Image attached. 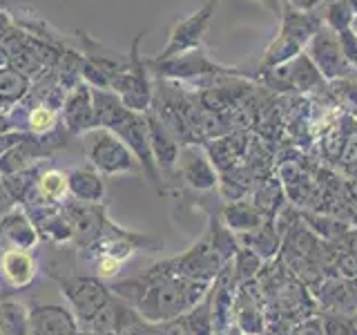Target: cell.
<instances>
[{
	"label": "cell",
	"mask_w": 357,
	"mask_h": 335,
	"mask_svg": "<svg viewBox=\"0 0 357 335\" xmlns=\"http://www.w3.org/2000/svg\"><path fill=\"white\" fill-rule=\"evenodd\" d=\"M259 3L261 5H266L268 9H273L275 11V14H279V16H282V0H259Z\"/></svg>",
	"instance_id": "f1b7e54d"
},
{
	"label": "cell",
	"mask_w": 357,
	"mask_h": 335,
	"mask_svg": "<svg viewBox=\"0 0 357 335\" xmlns=\"http://www.w3.org/2000/svg\"><path fill=\"white\" fill-rule=\"evenodd\" d=\"M324 27V20L319 11H295L282 7V27L279 31L286 34L288 38H293L297 45L306 50L308 40Z\"/></svg>",
	"instance_id": "8992f818"
},
{
	"label": "cell",
	"mask_w": 357,
	"mask_h": 335,
	"mask_svg": "<svg viewBox=\"0 0 357 335\" xmlns=\"http://www.w3.org/2000/svg\"><path fill=\"white\" fill-rule=\"evenodd\" d=\"M121 260L116 257H109V255H100L98 257V275L100 277H114L121 271Z\"/></svg>",
	"instance_id": "484cf974"
},
{
	"label": "cell",
	"mask_w": 357,
	"mask_h": 335,
	"mask_svg": "<svg viewBox=\"0 0 357 335\" xmlns=\"http://www.w3.org/2000/svg\"><path fill=\"white\" fill-rule=\"evenodd\" d=\"M252 206L261 212L264 219H275L277 212L284 208V188L277 179H266L261 186L255 190Z\"/></svg>",
	"instance_id": "4fadbf2b"
},
{
	"label": "cell",
	"mask_w": 357,
	"mask_h": 335,
	"mask_svg": "<svg viewBox=\"0 0 357 335\" xmlns=\"http://www.w3.org/2000/svg\"><path fill=\"white\" fill-rule=\"evenodd\" d=\"M326 0H282V5L295 11H319Z\"/></svg>",
	"instance_id": "83f0119b"
},
{
	"label": "cell",
	"mask_w": 357,
	"mask_h": 335,
	"mask_svg": "<svg viewBox=\"0 0 357 335\" xmlns=\"http://www.w3.org/2000/svg\"><path fill=\"white\" fill-rule=\"evenodd\" d=\"M183 177L190 186H195L197 190H210L219 184L217 170L210 165L206 156H185V165H183Z\"/></svg>",
	"instance_id": "9a60e30c"
},
{
	"label": "cell",
	"mask_w": 357,
	"mask_h": 335,
	"mask_svg": "<svg viewBox=\"0 0 357 335\" xmlns=\"http://www.w3.org/2000/svg\"><path fill=\"white\" fill-rule=\"evenodd\" d=\"M29 335H74L78 322L65 304H33L27 308Z\"/></svg>",
	"instance_id": "277c9868"
},
{
	"label": "cell",
	"mask_w": 357,
	"mask_h": 335,
	"mask_svg": "<svg viewBox=\"0 0 357 335\" xmlns=\"http://www.w3.org/2000/svg\"><path fill=\"white\" fill-rule=\"evenodd\" d=\"M288 335H324V327H321V320L317 318H304L295 322V327H290Z\"/></svg>",
	"instance_id": "d4e9b609"
},
{
	"label": "cell",
	"mask_w": 357,
	"mask_h": 335,
	"mask_svg": "<svg viewBox=\"0 0 357 335\" xmlns=\"http://www.w3.org/2000/svg\"><path fill=\"white\" fill-rule=\"evenodd\" d=\"M221 219H223V226L230 228L232 232H237V234L259 228L261 223L266 221L261 217V212L257 210L252 204H248V201H243V199L230 201V204L223 208Z\"/></svg>",
	"instance_id": "7c38bea8"
},
{
	"label": "cell",
	"mask_w": 357,
	"mask_h": 335,
	"mask_svg": "<svg viewBox=\"0 0 357 335\" xmlns=\"http://www.w3.org/2000/svg\"><path fill=\"white\" fill-rule=\"evenodd\" d=\"M324 335H357V318L344 315V313H319Z\"/></svg>",
	"instance_id": "44dd1931"
},
{
	"label": "cell",
	"mask_w": 357,
	"mask_h": 335,
	"mask_svg": "<svg viewBox=\"0 0 357 335\" xmlns=\"http://www.w3.org/2000/svg\"><path fill=\"white\" fill-rule=\"evenodd\" d=\"M230 262H232V271H234V277H237L239 286L245 282H252V279L261 273V268L266 264L259 255L250 248H245V246H241V248L234 253Z\"/></svg>",
	"instance_id": "ac0fdd59"
},
{
	"label": "cell",
	"mask_w": 357,
	"mask_h": 335,
	"mask_svg": "<svg viewBox=\"0 0 357 335\" xmlns=\"http://www.w3.org/2000/svg\"><path fill=\"white\" fill-rule=\"evenodd\" d=\"M304 52L308 54V59L315 63L319 74L331 83L340 81V78H346V76H353L357 72L342 52L337 31L328 29L326 25L308 40Z\"/></svg>",
	"instance_id": "7a4b0ae2"
},
{
	"label": "cell",
	"mask_w": 357,
	"mask_h": 335,
	"mask_svg": "<svg viewBox=\"0 0 357 335\" xmlns=\"http://www.w3.org/2000/svg\"><path fill=\"white\" fill-rule=\"evenodd\" d=\"M351 31H353V36H355V40H357V16L353 18V22H351V27H349Z\"/></svg>",
	"instance_id": "4dcf8cb0"
},
{
	"label": "cell",
	"mask_w": 357,
	"mask_h": 335,
	"mask_svg": "<svg viewBox=\"0 0 357 335\" xmlns=\"http://www.w3.org/2000/svg\"><path fill=\"white\" fill-rule=\"evenodd\" d=\"M284 72L288 76V89H299V92H315V89H319L324 85V78L319 74V70L315 67V63H312L308 59L306 52L297 54L293 61L282 65Z\"/></svg>",
	"instance_id": "8fae6325"
},
{
	"label": "cell",
	"mask_w": 357,
	"mask_h": 335,
	"mask_svg": "<svg viewBox=\"0 0 357 335\" xmlns=\"http://www.w3.org/2000/svg\"><path fill=\"white\" fill-rule=\"evenodd\" d=\"M70 188L76 193V197L92 199V201L100 199V193H103L98 179L94 174H87V172H76L74 177H70Z\"/></svg>",
	"instance_id": "7402d4cb"
},
{
	"label": "cell",
	"mask_w": 357,
	"mask_h": 335,
	"mask_svg": "<svg viewBox=\"0 0 357 335\" xmlns=\"http://www.w3.org/2000/svg\"><path fill=\"white\" fill-rule=\"evenodd\" d=\"M0 228H3V232L7 234V239L16 244V248L29 251L31 246L36 244V232H33V228L29 226V221L25 217L11 215L0 223Z\"/></svg>",
	"instance_id": "d6986e66"
},
{
	"label": "cell",
	"mask_w": 357,
	"mask_h": 335,
	"mask_svg": "<svg viewBox=\"0 0 357 335\" xmlns=\"http://www.w3.org/2000/svg\"><path fill=\"white\" fill-rule=\"evenodd\" d=\"M156 266L172 275H178V277H188V279H197V282L212 284L215 277L219 275L223 262L215 253V248H212V244L208 239H201L188 253L172 257V260L159 262Z\"/></svg>",
	"instance_id": "3957f363"
},
{
	"label": "cell",
	"mask_w": 357,
	"mask_h": 335,
	"mask_svg": "<svg viewBox=\"0 0 357 335\" xmlns=\"http://www.w3.org/2000/svg\"><path fill=\"white\" fill-rule=\"evenodd\" d=\"M349 5H351V9H353V14L357 16V0H349Z\"/></svg>",
	"instance_id": "d6a6232c"
},
{
	"label": "cell",
	"mask_w": 357,
	"mask_h": 335,
	"mask_svg": "<svg viewBox=\"0 0 357 335\" xmlns=\"http://www.w3.org/2000/svg\"><path fill=\"white\" fill-rule=\"evenodd\" d=\"M188 331L192 335H217L215 329V313H212V293L204 295V299L197 302V304L190 308L185 315L181 318Z\"/></svg>",
	"instance_id": "5bb4252c"
},
{
	"label": "cell",
	"mask_w": 357,
	"mask_h": 335,
	"mask_svg": "<svg viewBox=\"0 0 357 335\" xmlns=\"http://www.w3.org/2000/svg\"><path fill=\"white\" fill-rule=\"evenodd\" d=\"M319 14H321L324 25H326L328 29H333V31H337V34L344 31V29H349L353 18H355L349 0H326V3L321 5Z\"/></svg>",
	"instance_id": "e0dca14e"
},
{
	"label": "cell",
	"mask_w": 357,
	"mask_h": 335,
	"mask_svg": "<svg viewBox=\"0 0 357 335\" xmlns=\"http://www.w3.org/2000/svg\"><path fill=\"white\" fill-rule=\"evenodd\" d=\"M237 239L241 246H245V248L255 251L264 262L275 260V257L279 255V251H282V246H284V237L279 234L275 221H271V219H266L259 228L237 234Z\"/></svg>",
	"instance_id": "52a82bcc"
},
{
	"label": "cell",
	"mask_w": 357,
	"mask_h": 335,
	"mask_svg": "<svg viewBox=\"0 0 357 335\" xmlns=\"http://www.w3.org/2000/svg\"><path fill=\"white\" fill-rule=\"evenodd\" d=\"M103 335H116V333H103Z\"/></svg>",
	"instance_id": "836d02e7"
},
{
	"label": "cell",
	"mask_w": 357,
	"mask_h": 335,
	"mask_svg": "<svg viewBox=\"0 0 357 335\" xmlns=\"http://www.w3.org/2000/svg\"><path fill=\"white\" fill-rule=\"evenodd\" d=\"M40 195L50 197V199H59L63 197L67 190H70V179H67L63 172H47L38 184Z\"/></svg>",
	"instance_id": "603a6c76"
},
{
	"label": "cell",
	"mask_w": 357,
	"mask_h": 335,
	"mask_svg": "<svg viewBox=\"0 0 357 335\" xmlns=\"http://www.w3.org/2000/svg\"><path fill=\"white\" fill-rule=\"evenodd\" d=\"M210 244H212V248H215V253L221 257L223 264L230 262L234 257V253L241 248L237 234H232V230L226 228V226H221V223H215V232H212Z\"/></svg>",
	"instance_id": "ffe728a7"
},
{
	"label": "cell",
	"mask_w": 357,
	"mask_h": 335,
	"mask_svg": "<svg viewBox=\"0 0 357 335\" xmlns=\"http://www.w3.org/2000/svg\"><path fill=\"white\" fill-rule=\"evenodd\" d=\"M116 335H192L183 324V320H170V322H152L141 318L137 311L130 308L128 318L123 320Z\"/></svg>",
	"instance_id": "9c48e42d"
},
{
	"label": "cell",
	"mask_w": 357,
	"mask_h": 335,
	"mask_svg": "<svg viewBox=\"0 0 357 335\" xmlns=\"http://www.w3.org/2000/svg\"><path fill=\"white\" fill-rule=\"evenodd\" d=\"M52 123H54V114L50 110H36L31 114V128L36 130V132H45V130H50L52 128Z\"/></svg>",
	"instance_id": "4316f807"
},
{
	"label": "cell",
	"mask_w": 357,
	"mask_h": 335,
	"mask_svg": "<svg viewBox=\"0 0 357 335\" xmlns=\"http://www.w3.org/2000/svg\"><path fill=\"white\" fill-rule=\"evenodd\" d=\"M232 324L243 333L250 335H266V308L259 295L245 282L234 293L232 304Z\"/></svg>",
	"instance_id": "5b68a950"
},
{
	"label": "cell",
	"mask_w": 357,
	"mask_h": 335,
	"mask_svg": "<svg viewBox=\"0 0 357 335\" xmlns=\"http://www.w3.org/2000/svg\"><path fill=\"white\" fill-rule=\"evenodd\" d=\"M0 335H29L27 308L18 302L0 304Z\"/></svg>",
	"instance_id": "2e32d148"
},
{
	"label": "cell",
	"mask_w": 357,
	"mask_h": 335,
	"mask_svg": "<svg viewBox=\"0 0 357 335\" xmlns=\"http://www.w3.org/2000/svg\"><path fill=\"white\" fill-rule=\"evenodd\" d=\"M210 286L212 284L172 275L154 264L143 275L116 282L109 288L123 302H128L141 318L152 322H170L183 318L197 302L204 299Z\"/></svg>",
	"instance_id": "6da1fadb"
},
{
	"label": "cell",
	"mask_w": 357,
	"mask_h": 335,
	"mask_svg": "<svg viewBox=\"0 0 357 335\" xmlns=\"http://www.w3.org/2000/svg\"><path fill=\"white\" fill-rule=\"evenodd\" d=\"M0 268H3L7 284L14 288H27L33 282V277H36V262L22 248L7 251L3 260H0Z\"/></svg>",
	"instance_id": "30bf717a"
},
{
	"label": "cell",
	"mask_w": 357,
	"mask_h": 335,
	"mask_svg": "<svg viewBox=\"0 0 357 335\" xmlns=\"http://www.w3.org/2000/svg\"><path fill=\"white\" fill-rule=\"evenodd\" d=\"M333 83L340 87V94H342V98L346 100V103L357 110V72L353 76L340 78V81H333Z\"/></svg>",
	"instance_id": "cb8c5ba5"
},
{
	"label": "cell",
	"mask_w": 357,
	"mask_h": 335,
	"mask_svg": "<svg viewBox=\"0 0 357 335\" xmlns=\"http://www.w3.org/2000/svg\"><path fill=\"white\" fill-rule=\"evenodd\" d=\"M7 206H9V201L7 199H0V215H3V212L7 210Z\"/></svg>",
	"instance_id": "1f68e13d"
},
{
	"label": "cell",
	"mask_w": 357,
	"mask_h": 335,
	"mask_svg": "<svg viewBox=\"0 0 357 335\" xmlns=\"http://www.w3.org/2000/svg\"><path fill=\"white\" fill-rule=\"evenodd\" d=\"M215 9H217V0H210V3L199 11V14L190 16L183 22H178L174 34H172V43H170V47H167L165 56L172 54V52H178V50H185V47H192V45H197L199 38L204 36V31L208 27L212 14H215Z\"/></svg>",
	"instance_id": "ba28073f"
},
{
	"label": "cell",
	"mask_w": 357,
	"mask_h": 335,
	"mask_svg": "<svg viewBox=\"0 0 357 335\" xmlns=\"http://www.w3.org/2000/svg\"><path fill=\"white\" fill-rule=\"evenodd\" d=\"M221 335H250V333H243L241 329H237V327H234V324H232V327H230V329H226Z\"/></svg>",
	"instance_id": "f546056e"
}]
</instances>
